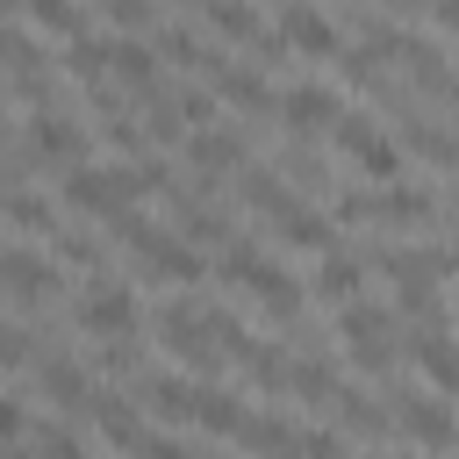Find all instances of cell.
I'll use <instances>...</instances> for the list:
<instances>
[{
    "label": "cell",
    "instance_id": "cell-4",
    "mask_svg": "<svg viewBox=\"0 0 459 459\" xmlns=\"http://www.w3.org/2000/svg\"><path fill=\"white\" fill-rule=\"evenodd\" d=\"M136 201V172H115V165H65V208L79 215H115Z\"/></svg>",
    "mask_w": 459,
    "mask_h": 459
},
{
    "label": "cell",
    "instance_id": "cell-3",
    "mask_svg": "<svg viewBox=\"0 0 459 459\" xmlns=\"http://www.w3.org/2000/svg\"><path fill=\"white\" fill-rule=\"evenodd\" d=\"M337 215H344V222H387V230H402V222H430V215H437V201H430L423 186L380 179V194H344V201H337Z\"/></svg>",
    "mask_w": 459,
    "mask_h": 459
},
{
    "label": "cell",
    "instance_id": "cell-34",
    "mask_svg": "<svg viewBox=\"0 0 459 459\" xmlns=\"http://www.w3.org/2000/svg\"><path fill=\"white\" fill-rule=\"evenodd\" d=\"M158 50H165L172 65H201V57H208V50H201V43L186 36V29H165V36H158Z\"/></svg>",
    "mask_w": 459,
    "mask_h": 459
},
{
    "label": "cell",
    "instance_id": "cell-2",
    "mask_svg": "<svg viewBox=\"0 0 459 459\" xmlns=\"http://www.w3.org/2000/svg\"><path fill=\"white\" fill-rule=\"evenodd\" d=\"M158 337H165V351L186 366V373H215L230 351L215 344V330H208V308H194V301H165L158 308Z\"/></svg>",
    "mask_w": 459,
    "mask_h": 459
},
{
    "label": "cell",
    "instance_id": "cell-7",
    "mask_svg": "<svg viewBox=\"0 0 459 459\" xmlns=\"http://www.w3.org/2000/svg\"><path fill=\"white\" fill-rule=\"evenodd\" d=\"M337 151H344L373 186H380V179H402V151H394L366 115H337Z\"/></svg>",
    "mask_w": 459,
    "mask_h": 459
},
{
    "label": "cell",
    "instance_id": "cell-21",
    "mask_svg": "<svg viewBox=\"0 0 459 459\" xmlns=\"http://www.w3.org/2000/svg\"><path fill=\"white\" fill-rule=\"evenodd\" d=\"M402 143H409L423 165H459V136H445V129H437V122H423V115H416V122H402Z\"/></svg>",
    "mask_w": 459,
    "mask_h": 459
},
{
    "label": "cell",
    "instance_id": "cell-36",
    "mask_svg": "<svg viewBox=\"0 0 459 459\" xmlns=\"http://www.w3.org/2000/svg\"><path fill=\"white\" fill-rule=\"evenodd\" d=\"M29 359V330L22 323H0V366H22Z\"/></svg>",
    "mask_w": 459,
    "mask_h": 459
},
{
    "label": "cell",
    "instance_id": "cell-25",
    "mask_svg": "<svg viewBox=\"0 0 459 459\" xmlns=\"http://www.w3.org/2000/svg\"><path fill=\"white\" fill-rule=\"evenodd\" d=\"M201 14H208L215 36H230V43H258V14H251L244 0H201Z\"/></svg>",
    "mask_w": 459,
    "mask_h": 459
},
{
    "label": "cell",
    "instance_id": "cell-10",
    "mask_svg": "<svg viewBox=\"0 0 459 459\" xmlns=\"http://www.w3.org/2000/svg\"><path fill=\"white\" fill-rule=\"evenodd\" d=\"M280 43L294 50V57H337V29L323 22V7H308V0H287L280 7Z\"/></svg>",
    "mask_w": 459,
    "mask_h": 459
},
{
    "label": "cell",
    "instance_id": "cell-5",
    "mask_svg": "<svg viewBox=\"0 0 459 459\" xmlns=\"http://www.w3.org/2000/svg\"><path fill=\"white\" fill-rule=\"evenodd\" d=\"M337 337H344V351L359 359V373H387L394 366V344H387V308H373V301H337Z\"/></svg>",
    "mask_w": 459,
    "mask_h": 459
},
{
    "label": "cell",
    "instance_id": "cell-15",
    "mask_svg": "<svg viewBox=\"0 0 459 459\" xmlns=\"http://www.w3.org/2000/svg\"><path fill=\"white\" fill-rule=\"evenodd\" d=\"M280 115H287V129H294V136H308V129L337 122V115H344V100H337L330 86H287V93H280Z\"/></svg>",
    "mask_w": 459,
    "mask_h": 459
},
{
    "label": "cell",
    "instance_id": "cell-20",
    "mask_svg": "<svg viewBox=\"0 0 459 459\" xmlns=\"http://www.w3.org/2000/svg\"><path fill=\"white\" fill-rule=\"evenodd\" d=\"M359 287H366V265H359V258H344V251H323V265H316V294L337 308V301H351Z\"/></svg>",
    "mask_w": 459,
    "mask_h": 459
},
{
    "label": "cell",
    "instance_id": "cell-1",
    "mask_svg": "<svg viewBox=\"0 0 459 459\" xmlns=\"http://www.w3.org/2000/svg\"><path fill=\"white\" fill-rule=\"evenodd\" d=\"M222 280L251 287V294H258V308H265L273 323H294V316H301V287H294V280H287L258 244H230V251H222Z\"/></svg>",
    "mask_w": 459,
    "mask_h": 459
},
{
    "label": "cell",
    "instance_id": "cell-29",
    "mask_svg": "<svg viewBox=\"0 0 459 459\" xmlns=\"http://www.w3.org/2000/svg\"><path fill=\"white\" fill-rule=\"evenodd\" d=\"M287 366H294V359H287L280 344H244V373H251L258 387H273V394H287Z\"/></svg>",
    "mask_w": 459,
    "mask_h": 459
},
{
    "label": "cell",
    "instance_id": "cell-14",
    "mask_svg": "<svg viewBox=\"0 0 459 459\" xmlns=\"http://www.w3.org/2000/svg\"><path fill=\"white\" fill-rule=\"evenodd\" d=\"M394 57L409 65V79H416L423 93H437V100H459V79H452V65L437 57V43H423V36H402V43H394Z\"/></svg>",
    "mask_w": 459,
    "mask_h": 459
},
{
    "label": "cell",
    "instance_id": "cell-26",
    "mask_svg": "<svg viewBox=\"0 0 459 459\" xmlns=\"http://www.w3.org/2000/svg\"><path fill=\"white\" fill-rule=\"evenodd\" d=\"M65 72H72V86L100 93V79H108V43H86V36H72V50H65Z\"/></svg>",
    "mask_w": 459,
    "mask_h": 459
},
{
    "label": "cell",
    "instance_id": "cell-28",
    "mask_svg": "<svg viewBox=\"0 0 459 459\" xmlns=\"http://www.w3.org/2000/svg\"><path fill=\"white\" fill-rule=\"evenodd\" d=\"M287 387H294V394H308V402H330V394H337V373H330V359H323V351H308V359H294V366H287Z\"/></svg>",
    "mask_w": 459,
    "mask_h": 459
},
{
    "label": "cell",
    "instance_id": "cell-24",
    "mask_svg": "<svg viewBox=\"0 0 459 459\" xmlns=\"http://www.w3.org/2000/svg\"><path fill=\"white\" fill-rule=\"evenodd\" d=\"M194 423H201L208 437H237V423H244V402H230L222 387H201V394H194Z\"/></svg>",
    "mask_w": 459,
    "mask_h": 459
},
{
    "label": "cell",
    "instance_id": "cell-37",
    "mask_svg": "<svg viewBox=\"0 0 459 459\" xmlns=\"http://www.w3.org/2000/svg\"><path fill=\"white\" fill-rule=\"evenodd\" d=\"M57 258H72V265H100V244H93V237H57Z\"/></svg>",
    "mask_w": 459,
    "mask_h": 459
},
{
    "label": "cell",
    "instance_id": "cell-32",
    "mask_svg": "<svg viewBox=\"0 0 459 459\" xmlns=\"http://www.w3.org/2000/svg\"><path fill=\"white\" fill-rule=\"evenodd\" d=\"M344 79H351V86H366V93H380V86H387V79H380V50H373V43L344 50Z\"/></svg>",
    "mask_w": 459,
    "mask_h": 459
},
{
    "label": "cell",
    "instance_id": "cell-12",
    "mask_svg": "<svg viewBox=\"0 0 459 459\" xmlns=\"http://www.w3.org/2000/svg\"><path fill=\"white\" fill-rule=\"evenodd\" d=\"M186 158H194V172L201 179H230V172H244V136L237 129H194V143H186Z\"/></svg>",
    "mask_w": 459,
    "mask_h": 459
},
{
    "label": "cell",
    "instance_id": "cell-33",
    "mask_svg": "<svg viewBox=\"0 0 459 459\" xmlns=\"http://www.w3.org/2000/svg\"><path fill=\"white\" fill-rule=\"evenodd\" d=\"M93 366H100V373H115V380H122V373H136V344H129V330H122V337H100V359H93Z\"/></svg>",
    "mask_w": 459,
    "mask_h": 459
},
{
    "label": "cell",
    "instance_id": "cell-38",
    "mask_svg": "<svg viewBox=\"0 0 459 459\" xmlns=\"http://www.w3.org/2000/svg\"><path fill=\"white\" fill-rule=\"evenodd\" d=\"M50 452H79V430H65V423H50V430H36Z\"/></svg>",
    "mask_w": 459,
    "mask_h": 459
},
{
    "label": "cell",
    "instance_id": "cell-17",
    "mask_svg": "<svg viewBox=\"0 0 459 459\" xmlns=\"http://www.w3.org/2000/svg\"><path fill=\"white\" fill-rule=\"evenodd\" d=\"M108 72H115V79H122L129 93L158 100V57H151L143 43H129V36H122V43H108Z\"/></svg>",
    "mask_w": 459,
    "mask_h": 459
},
{
    "label": "cell",
    "instance_id": "cell-11",
    "mask_svg": "<svg viewBox=\"0 0 459 459\" xmlns=\"http://www.w3.org/2000/svg\"><path fill=\"white\" fill-rule=\"evenodd\" d=\"M86 409H93V423H100V437H108V445H129V452H165V445H172V437L143 430V423H136V409H129L122 394H93Z\"/></svg>",
    "mask_w": 459,
    "mask_h": 459
},
{
    "label": "cell",
    "instance_id": "cell-8",
    "mask_svg": "<svg viewBox=\"0 0 459 459\" xmlns=\"http://www.w3.org/2000/svg\"><path fill=\"white\" fill-rule=\"evenodd\" d=\"M79 151H86V129L43 100V108L29 115V158H36V165H79Z\"/></svg>",
    "mask_w": 459,
    "mask_h": 459
},
{
    "label": "cell",
    "instance_id": "cell-6",
    "mask_svg": "<svg viewBox=\"0 0 459 459\" xmlns=\"http://www.w3.org/2000/svg\"><path fill=\"white\" fill-rule=\"evenodd\" d=\"M129 251H136V265L151 273V280H179V287H194L201 280V251L194 244H179V237H165V230H151V222H129V237H122Z\"/></svg>",
    "mask_w": 459,
    "mask_h": 459
},
{
    "label": "cell",
    "instance_id": "cell-30",
    "mask_svg": "<svg viewBox=\"0 0 459 459\" xmlns=\"http://www.w3.org/2000/svg\"><path fill=\"white\" fill-rule=\"evenodd\" d=\"M29 22H36L43 36H65V43H72V36H86V22H79V7H72V0H29Z\"/></svg>",
    "mask_w": 459,
    "mask_h": 459
},
{
    "label": "cell",
    "instance_id": "cell-9",
    "mask_svg": "<svg viewBox=\"0 0 459 459\" xmlns=\"http://www.w3.org/2000/svg\"><path fill=\"white\" fill-rule=\"evenodd\" d=\"M79 330H93V337H122V330H136V294L115 287V280H93V287L79 294Z\"/></svg>",
    "mask_w": 459,
    "mask_h": 459
},
{
    "label": "cell",
    "instance_id": "cell-39",
    "mask_svg": "<svg viewBox=\"0 0 459 459\" xmlns=\"http://www.w3.org/2000/svg\"><path fill=\"white\" fill-rule=\"evenodd\" d=\"M430 22H437L445 36H459V0H430Z\"/></svg>",
    "mask_w": 459,
    "mask_h": 459
},
{
    "label": "cell",
    "instance_id": "cell-23",
    "mask_svg": "<svg viewBox=\"0 0 459 459\" xmlns=\"http://www.w3.org/2000/svg\"><path fill=\"white\" fill-rule=\"evenodd\" d=\"M194 394H201V387H194V380H179V373H165V380H151V387H143V402H151L165 423H194Z\"/></svg>",
    "mask_w": 459,
    "mask_h": 459
},
{
    "label": "cell",
    "instance_id": "cell-31",
    "mask_svg": "<svg viewBox=\"0 0 459 459\" xmlns=\"http://www.w3.org/2000/svg\"><path fill=\"white\" fill-rule=\"evenodd\" d=\"M237 194H244V208H258V215H273L280 201H287V186L265 172V165H244V179H237Z\"/></svg>",
    "mask_w": 459,
    "mask_h": 459
},
{
    "label": "cell",
    "instance_id": "cell-16",
    "mask_svg": "<svg viewBox=\"0 0 459 459\" xmlns=\"http://www.w3.org/2000/svg\"><path fill=\"white\" fill-rule=\"evenodd\" d=\"M265 222H273V230H280V244H294V251H330V222H323L308 201H294V194H287Z\"/></svg>",
    "mask_w": 459,
    "mask_h": 459
},
{
    "label": "cell",
    "instance_id": "cell-22",
    "mask_svg": "<svg viewBox=\"0 0 459 459\" xmlns=\"http://www.w3.org/2000/svg\"><path fill=\"white\" fill-rule=\"evenodd\" d=\"M36 380H43V394H50L57 409H86V373H79L72 359H43Z\"/></svg>",
    "mask_w": 459,
    "mask_h": 459
},
{
    "label": "cell",
    "instance_id": "cell-27",
    "mask_svg": "<svg viewBox=\"0 0 459 459\" xmlns=\"http://www.w3.org/2000/svg\"><path fill=\"white\" fill-rule=\"evenodd\" d=\"M0 222H14V230H29V237H50V230H57L50 201H36V194H0Z\"/></svg>",
    "mask_w": 459,
    "mask_h": 459
},
{
    "label": "cell",
    "instance_id": "cell-13",
    "mask_svg": "<svg viewBox=\"0 0 459 459\" xmlns=\"http://www.w3.org/2000/svg\"><path fill=\"white\" fill-rule=\"evenodd\" d=\"M0 287H7L14 301H43V294H57L65 280H57V265L36 258V251H0Z\"/></svg>",
    "mask_w": 459,
    "mask_h": 459
},
{
    "label": "cell",
    "instance_id": "cell-41",
    "mask_svg": "<svg viewBox=\"0 0 459 459\" xmlns=\"http://www.w3.org/2000/svg\"><path fill=\"white\" fill-rule=\"evenodd\" d=\"M437 273H452V280H459V251H445V258H437Z\"/></svg>",
    "mask_w": 459,
    "mask_h": 459
},
{
    "label": "cell",
    "instance_id": "cell-18",
    "mask_svg": "<svg viewBox=\"0 0 459 459\" xmlns=\"http://www.w3.org/2000/svg\"><path fill=\"white\" fill-rule=\"evenodd\" d=\"M402 437H409V445H430V452H445V445H459V423H452L437 402H423V394H416V402L402 409Z\"/></svg>",
    "mask_w": 459,
    "mask_h": 459
},
{
    "label": "cell",
    "instance_id": "cell-35",
    "mask_svg": "<svg viewBox=\"0 0 459 459\" xmlns=\"http://www.w3.org/2000/svg\"><path fill=\"white\" fill-rule=\"evenodd\" d=\"M100 7H108L122 29H151V0H100Z\"/></svg>",
    "mask_w": 459,
    "mask_h": 459
},
{
    "label": "cell",
    "instance_id": "cell-40",
    "mask_svg": "<svg viewBox=\"0 0 459 459\" xmlns=\"http://www.w3.org/2000/svg\"><path fill=\"white\" fill-rule=\"evenodd\" d=\"M0 437H22V402L0 394Z\"/></svg>",
    "mask_w": 459,
    "mask_h": 459
},
{
    "label": "cell",
    "instance_id": "cell-42",
    "mask_svg": "<svg viewBox=\"0 0 459 459\" xmlns=\"http://www.w3.org/2000/svg\"><path fill=\"white\" fill-rule=\"evenodd\" d=\"M0 115H7V108H0Z\"/></svg>",
    "mask_w": 459,
    "mask_h": 459
},
{
    "label": "cell",
    "instance_id": "cell-19",
    "mask_svg": "<svg viewBox=\"0 0 459 459\" xmlns=\"http://www.w3.org/2000/svg\"><path fill=\"white\" fill-rule=\"evenodd\" d=\"M416 366H423V380H430V387L459 394V344H452V337L423 330V337H416Z\"/></svg>",
    "mask_w": 459,
    "mask_h": 459
}]
</instances>
